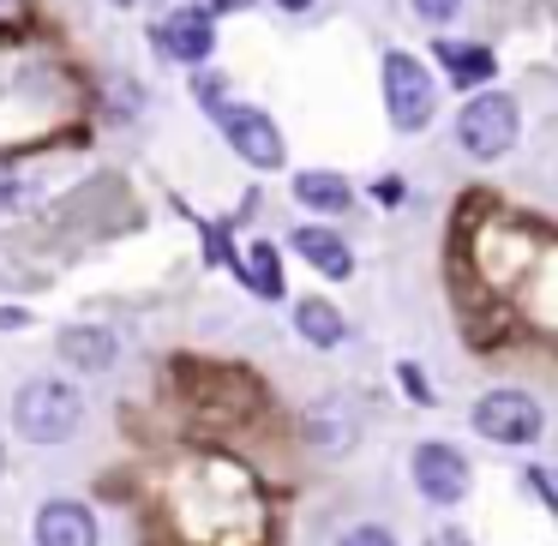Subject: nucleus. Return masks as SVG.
<instances>
[{
    "label": "nucleus",
    "mask_w": 558,
    "mask_h": 546,
    "mask_svg": "<svg viewBox=\"0 0 558 546\" xmlns=\"http://www.w3.org/2000/svg\"><path fill=\"white\" fill-rule=\"evenodd\" d=\"M78 421H85V397H78L66 378H25L13 397V426L31 438V445H61V438L78 433Z\"/></svg>",
    "instance_id": "1"
},
{
    "label": "nucleus",
    "mask_w": 558,
    "mask_h": 546,
    "mask_svg": "<svg viewBox=\"0 0 558 546\" xmlns=\"http://www.w3.org/2000/svg\"><path fill=\"white\" fill-rule=\"evenodd\" d=\"M385 109H390V126H397V133H426L433 114H438L433 73H426L409 49L385 54Z\"/></svg>",
    "instance_id": "2"
},
{
    "label": "nucleus",
    "mask_w": 558,
    "mask_h": 546,
    "mask_svg": "<svg viewBox=\"0 0 558 546\" xmlns=\"http://www.w3.org/2000/svg\"><path fill=\"white\" fill-rule=\"evenodd\" d=\"M517 133H522V114L505 90H481V97H469L457 114V145L481 162L505 157V150L517 145Z\"/></svg>",
    "instance_id": "3"
},
{
    "label": "nucleus",
    "mask_w": 558,
    "mask_h": 546,
    "mask_svg": "<svg viewBox=\"0 0 558 546\" xmlns=\"http://www.w3.org/2000/svg\"><path fill=\"white\" fill-rule=\"evenodd\" d=\"M210 114H217L222 138H229L234 150H241V162H253V169H282V157H289V145H282L277 121H270L265 109H253V102H210Z\"/></svg>",
    "instance_id": "4"
},
{
    "label": "nucleus",
    "mask_w": 558,
    "mask_h": 546,
    "mask_svg": "<svg viewBox=\"0 0 558 546\" xmlns=\"http://www.w3.org/2000/svg\"><path fill=\"white\" fill-rule=\"evenodd\" d=\"M474 433L493 445H534L541 438V402L522 390H486L474 402Z\"/></svg>",
    "instance_id": "5"
},
{
    "label": "nucleus",
    "mask_w": 558,
    "mask_h": 546,
    "mask_svg": "<svg viewBox=\"0 0 558 546\" xmlns=\"http://www.w3.org/2000/svg\"><path fill=\"white\" fill-rule=\"evenodd\" d=\"M157 49L181 66H205L210 49H217V25H210L205 7H181V13H169L157 25Z\"/></svg>",
    "instance_id": "6"
},
{
    "label": "nucleus",
    "mask_w": 558,
    "mask_h": 546,
    "mask_svg": "<svg viewBox=\"0 0 558 546\" xmlns=\"http://www.w3.org/2000/svg\"><path fill=\"white\" fill-rule=\"evenodd\" d=\"M414 486H421V498H433V505H457V498L469 493V462L450 445H421L414 450Z\"/></svg>",
    "instance_id": "7"
},
{
    "label": "nucleus",
    "mask_w": 558,
    "mask_h": 546,
    "mask_svg": "<svg viewBox=\"0 0 558 546\" xmlns=\"http://www.w3.org/2000/svg\"><path fill=\"white\" fill-rule=\"evenodd\" d=\"M37 546H97V517L73 498H54L37 510Z\"/></svg>",
    "instance_id": "8"
},
{
    "label": "nucleus",
    "mask_w": 558,
    "mask_h": 546,
    "mask_svg": "<svg viewBox=\"0 0 558 546\" xmlns=\"http://www.w3.org/2000/svg\"><path fill=\"white\" fill-rule=\"evenodd\" d=\"M294 253L306 258V265L318 270V277H330V282H342V277H354V253H349V241L342 234H330V229H318V222H306V229H294Z\"/></svg>",
    "instance_id": "9"
},
{
    "label": "nucleus",
    "mask_w": 558,
    "mask_h": 546,
    "mask_svg": "<svg viewBox=\"0 0 558 546\" xmlns=\"http://www.w3.org/2000/svg\"><path fill=\"white\" fill-rule=\"evenodd\" d=\"M61 354L73 366H85V373H109L114 366V337L109 330H90V325H73V330H61Z\"/></svg>",
    "instance_id": "10"
},
{
    "label": "nucleus",
    "mask_w": 558,
    "mask_h": 546,
    "mask_svg": "<svg viewBox=\"0 0 558 546\" xmlns=\"http://www.w3.org/2000/svg\"><path fill=\"white\" fill-rule=\"evenodd\" d=\"M438 66L450 73V85H486L493 78V49H481V43H438Z\"/></svg>",
    "instance_id": "11"
},
{
    "label": "nucleus",
    "mask_w": 558,
    "mask_h": 546,
    "mask_svg": "<svg viewBox=\"0 0 558 546\" xmlns=\"http://www.w3.org/2000/svg\"><path fill=\"white\" fill-rule=\"evenodd\" d=\"M294 330H301L306 342H318V349H337V342L349 337V325H342V313L330 301H301L294 306Z\"/></svg>",
    "instance_id": "12"
},
{
    "label": "nucleus",
    "mask_w": 558,
    "mask_h": 546,
    "mask_svg": "<svg viewBox=\"0 0 558 546\" xmlns=\"http://www.w3.org/2000/svg\"><path fill=\"white\" fill-rule=\"evenodd\" d=\"M294 198L306 210H349L354 205V186L342 174H294Z\"/></svg>",
    "instance_id": "13"
},
{
    "label": "nucleus",
    "mask_w": 558,
    "mask_h": 546,
    "mask_svg": "<svg viewBox=\"0 0 558 546\" xmlns=\"http://www.w3.org/2000/svg\"><path fill=\"white\" fill-rule=\"evenodd\" d=\"M234 270H241L246 289H258L265 301H277V294H282V265H277V246H270V241L246 246V258H234Z\"/></svg>",
    "instance_id": "14"
},
{
    "label": "nucleus",
    "mask_w": 558,
    "mask_h": 546,
    "mask_svg": "<svg viewBox=\"0 0 558 546\" xmlns=\"http://www.w3.org/2000/svg\"><path fill=\"white\" fill-rule=\"evenodd\" d=\"M337 546H397V541H390V529H378V522H361V529H349Z\"/></svg>",
    "instance_id": "15"
},
{
    "label": "nucleus",
    "mask_w": 558,
    "mask_h": 546,
    "mask_svg": "<svg viewBox=\"0 0 558 546\" xmlns=\"http://www.w3.org/2000/svg\"><path fill=\"white\" fill-rule=\"evenodd\" d=\"M409 7L426 19V25H445V19H457V0H409Z\"/></svg>",
    "instance_id": "16"
},
{
    "label": "nucleus",
    "mask_w": 558,
    "mask_h": 546,
    "mask_svg": "<svg viewBox=\"0 0 558 546\" xmlns=\"http://www.w3.org/2000/svg\"><path fill=\"white\" fill-rule=\"evenodd\" d=\"M193 7H205L210 19H222V13H246V7H253V0H193Z\"/></svg>",
    "instance_id": "17"
},
{
    "label": "nucleus",
    "mask_w": 558,
    "mask_h": 546,
    "mask_svg": "<svg viewBox=\"0 0 558 546\" xmlns=\"http://www.w3.org/2000/svg\"><path fill=\"white\" fill-rule=\"evenodd\" d=\"M282 13H306V7H313V0H277Z\"/></svg>",
    "instance_id": "18"
},
{
    "label": "nucleus",
    "mask_w": 558,
    "mask_h": 546,
    "mask_svg": "<svg viewBox=\"0 0 558 546\" xmlns=\"http://www.w3.org/2000/svg\"><path fill=\"white\" fill-rule=\"evenodd\" d=\"M114 7H133V0H114Z\"/></svg>",
    "instance_id": "19"
},
{
    "label": "nucleus",
    "mask_w": 558,
    "mask_h": 546,
    "mask_svg": "<svg viewBox=\"0 0 558 546\" xmlns=\"http://www.w3.org/2000/svg\"><path fill=\"white\" fill-rule=\"evenodd\" d=\"M0 469H7V450H0Z\"/></svg>",
    "instance_id": "20"
}]
</instances>
